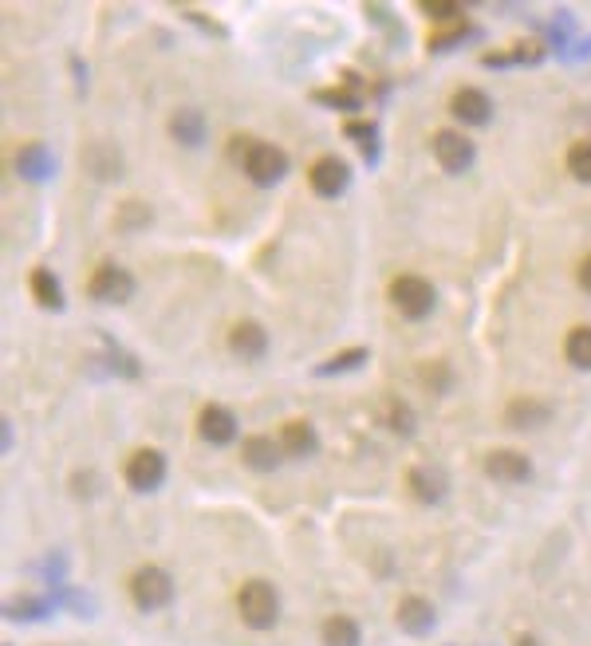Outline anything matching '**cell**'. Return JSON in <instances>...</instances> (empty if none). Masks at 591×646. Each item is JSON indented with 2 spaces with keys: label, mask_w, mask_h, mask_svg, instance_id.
Instances as JSON below:
<instances>
[{
  "label": "cell",
  "mask_w": 591,
  "mask_h": 646,
  "mask_svg": "<svg viewBox=\"0 0 591 646\" xmlns=\"http://www.w3.org/2000/svg\"><path fill=\"white\" fill-rule=\"evenodd\" d=\"M237 611L241 619L253 627V631H268L280 615V599H276V587L264 580H249L237 591Z\"/></svg>",
  "instance_id": "cell-1"
},
{
  "label": "cell",
  "mask_w": 591,
  "mask_h": 646,
  "mask_svg": "<svg viewBox=\"0 0 591 646\" xmlns=\"http://www.w3.org/2000/svg\"><path fill=\"white\" fill-rule=\"evenodd\" d=\"M434 288L422 280V276H414V272H406V276H394L391 284V304L406 316V320H426L430 312H434Z\"/></svg>",
  "instance_id": "cell-2"
},
{
  "label": "cell",
  "mask_w": 591,
  "mask_h": 646,
  "mask_svg": "<svg viewBox=\"0 0 591 646\" xmlns=\"http://www.w3.org/2000/svg\"><path fill=\"white\" fill-rule=\"evenodd\" d=\"M241 166L257 186H276L288 174V154L280 146H272V142H249Z\"/></svg>",
  "instance_id": "cell-3"
},
{
  "label": "cell",
  "mask_w": 591,
  "mask_h": 646,
  "mask_svg": "<svg viewBox=\"0 0 591 646\" xmlns=\"http://www.w3.org/2000/svg\"><path fill=\"white\" fill-rule=\"evenodd\" d=\"M131 599L134 607H142V611H158V607H166L174 599V580L162 568L146 564L131 576Z\"/></svg>",
  "instance_id": "cell-4"
},
{
  "label": "cell",
  "mask_w": 591,
  "mask_h": 646,
  "mask_svg": "<svg viewBox=\"0 0 591 646\" xmlns=\"http://www.w3.org/2000/svg\"><path fill=\"white\" fill-rule=\"evenodd\" d=\"M87 292L99 304H127L134 296V276L127 268H119V264H103V268H95Z\"/></svg>",
  "instance_id": "cell-5"
},
{
  "label": "cell",
  "mask_w": 591,
  "mask_h": 646,
  "mask_svg": "<svg viewBox=\"0 0 591 646\" xmlns=\"http://www.w3.org/2000/svg\"><path fill=\"white\" fill-rule=\"evenodd\" d=\"M162 481H166V457L158 450L142 446L127 457V485L134 493H154Z\"/></svg>",
  "instance_id": "cell-6"
},
{
  "label": "cell",
  "mask_w": 591,
  "mask_h": 646,
  "mask_svg": "<svg viewBox=\"0 0 591 646\" xmlns=\"http://www.w3.org/2000/svg\"><path fill=\"white\" fill-rule=\"evenodd\" d=\"M434 158L446 174H465L473 166V142L458 127H446L434 134Z\"/></svg>",
  "instance_id": "cell-7"
},
{
  "label": "cell",
  "mask_w": 591,
  "mask_h": 646,
  "mask_svg": "<svg viewBox=\"0 0 591 646\" xmlns=\"http://www.w3.org/2000/svg\"><path fill=\"white\" fill-rule=\"evenodd\" d=\"M308 182H312V190L320 197H339L347 190V182H351V166L343 162V158H320V162H312V170H308Z\"/></svg>",
  "instance_id": "cell-8"
},
{
  "label": "cell",
  "mask_w": 591,
  "mask_h": 646,
  "mask_svg": "<svg viewBox=\"0 0 591 646\" xmlns=\"http://www.w3.org/2000/svg\"><path fill=\"white\" fill-rule=\"evenodd\" d=\"M197 434H201L209 446H229V442L237 438V418H233V410L209 402V406L197 414Z\"/></svg>",
  "instance_id": "cell-9"
},
{
  "label": "cell",
  "mask_w": 591,
  "mask_h": 646,
  "mask_svg": "<svg viewBox=\"0 0 591 646\" xmlns=\"http://www.w3.org/2000/svg\"><path fill=\"white\" fill-rule=\"evenodd\" d=\"M450 115L465 123V127H485L489 119H493V103H489V95L485 91H477V87H461L458 95L450 99Z\"/></svg>",
  "instance_id": "cell-10"
},
{
  "label": "cell",
  "mask_w": 591,
  "mask_h": 646,
  "mask_svg": "<svg viewBox=\"0 0 591 646\" xmlns=\"http://www.w3.org/2000/svg\"><path fill=\"white\" fill-rule=\"evenodd\" d=\"M406 485H410V493H414L422 505H438V501L446 497V489H450L442 465H414L410 477H406Z\"/></svg>",
  "instance_id": "cell-11"
},
{
  "label": "cell",
  "mask_w": 591,
  "mask_h": 646,
  "mask_svg": "<svg viewBox=\"0 0 591 646\" xmlns=\"http://www.w3.org/2000/svg\"><path fill=\"white\" fill-rule=\"evenodd\" d=\"M485 473L493 477V481H505V485H521L532 477V461H528L525 453L517 450H493L485 457Z\"/></svg>",
  "instance_id": "cell-12"
},
{
  "label": "cell",
  "mask_w": 591,
  "mask_h": 646,
  "mask_svg": "<svg viewBox=\"0 0 591 646\" xmlns=\"http://www.w3.org/2000/svg\"><path fill=\"white\" fill-rule=\"evenodd\" d=\"M229 351L237 359H245V363H257V359H264V351H268V331H264L261 323L241 320L229 331Z\"/></svg>",
  "instance_id": "cell-13"
},
{
  "label": "cell",
  "mask_w": 591,
  "mask_h": 646,
  "mask_svg": "<svg viewBox=\"0 0 591 646\" xmlns=\"http://www.w3.org/2000/svg\"><path fill=\"white\" fill-rule=\"evenodd\" d=\"M280 457H284V446L272 442L268 434H253V438H245V446H241V461H245L253 473H272V469H280Z\"/></svg>",
  "instance_id": "cell-14"
},
{
  "label": "cell",
  "mask_w": 591,
  "mask_h": 646,
  "mask_svg": "<svg viewBox=\"0 0 591 646\" xmlns=\"http://www.w3.org/2000/svg\"><path fill=\"white\" fill-rule=\"evenodd\" d=\"M12 166H16V174H20L24 182H32V186L48 182V174H52V158H48V146H40V142H28V146H20V150H16V158H12Z\"/></svg>",
  "instance_id": "cell-15"
},
{
  "label": "cell",
  "mask_w": 591,
  "mask_h": 646,
  "mask_svg": "<svg viewBox=\"0 0 591 646\" xmlns=\"http://www.w3.org/2000/svg\"><path fill=\"white\" fill-rule=\"evenodd\" d=\"M398 623H402L406 635H426L434 627V607L426 599H418V595H406L398 603Z\"/></svg>",
  "instance_id": "cell-16"
},
{
  "label": "cell",
  "mask_w": 591,
  "mask_h": 646,
  "mask_svg": "<svg viewBox=\"0 0 591 646\" xmlns=\"http://www.w3.org/2000/svg\"><path fill=\"white\" fill-rule=\"evenodd\" d=\"M280 446H284L288 457H312L316 446H320L316 426H312V422H288V426L280 430Z\"/></svg>",
  "instance_id": "cell-17"
},
{
  "label": "cell",
  "mask_w": 591,
  "mask_h": 646,
  "mask_svg": "<svg viewBox=\"0 0 591 646\" xmlns=\"http://www.w3.org/2000/svg\"><path fill=\"white\" fill-rule=\"evenodd\" d=\"M170 134H174V142L178 146H186V150H197L201 142H205V119L197 115V111H174V119H170Z\"/></svg>",
  "instance_id": "cell-18"
},
{
  "label": "cell",
  "mask_w": 591,
  "mask_h": 646,
  "mask_svg": "<svg viewBox=\"0 0 591 646\" xmlns=\"http://www.w3.org/2000/svg\"><path fill=\"white\" fill-rule=\"evenodd\" d=\"M552 418V410L540 402V398H517L509 410H505V422L509 426H521V430H536Z\"/></svg>",
  "instance_id": "cell-19"
},
{
  "label": "cell",
  "mask_w": 591,
  "mask_h": 646,
  "mask_svg": "<svg viewBox=\"0 0 591 646\" xmlns=\"http://www.w3.org/2000/svg\"><path fill=\"white\" fill-rule=\"evenodd\" d=\"M32 296H36V304L40 308H48V312H64V292H60V280L48 272V268H32Z\"/></svg>",
  "instance_id": "cell-20"
},
{
  "label": "cell",
  "mask_w": 591,
  "mask_h": 646,
  "mask_svg": "<svg viewBox=\"0 0 591 646\" xmlns=\"http://www.w3.org/2000/svg\"><path fill=\"white\" fill-rule=\"evenodd\" d=\"M564 355L572 367L591 371V327H572L568 339H564Z\"/></svg>",
  "instance_id": "cell-21"
},
{
  "label": "cell",
  "mask_w": 591,
  "mask_h": 646,
  "mask_svg": "<svg viewBox=\"0 0 591 646\" xmlns=\"http://www.w3.org/2000/svg\"><path fill=\"white\" fill-rule=\"evenodd\" d=\"M359 623L347 615H331L324 623V646H359Z\"/></svg>",
  "instance_id": "cell-22"
},
{
  "label": "cell",
  "mask_w": 591,
  "mask_h": 646,
  "mask_svg": "<svg viewBox=\"0 0 591 646\" xmlns=\"http://www.w3.org/2000/svg\"><path fill=\"white\" fill-rule=\"evenodd\" d=\"M367 359H371V351H367V347H351V351H339V355L328 359V363H320V367H316V375H347V371H359Z\"/></svg>",
  "instance_id": "cell-23"
},
{
  "label": "cell",
  "mask_w": 591,
  "mask_h": 646,
  "mask_svg": "<svg viewBox=\"0 0 591 646\" xmlns=\"http://www.w3.org/2000/svg\"><path fill=\"white\" fill-rule=\"evenodd\" d=\"M568 170H572V178H580V182L591 186V142H576L568 150Z\"/></svg>",
  "instance_id": "cell-24"
},
{
  "label": "cell",
  "mask_w": 591,
  "mask_h": 646,
  "mask_svg": "<svg viewBox=\"0 0 591 646\" xmlns=\"http://www.w3.org/2000/svg\"><path fill=\"white\" fill-rule=\"evenodd\" d=\"M422 12H426V16H434V20H442V24H450V28H454V24H465V20H461V4L426 0V4H422Z\"/></svg>",
  "instance_id": "cell-25"
},
{
  "label": "cell",
  "mask_w": 591,
  "mask_h": 646,
  "mask_svg": "<svg viewBox=\"0 0 591 646\" xmlns=\"http://www.w3.org/2000/svg\"><path fill=\"white\" fill-rule=\"evenodd\" d=\"M469 36H473V24H454V28L438 32V36L430 40V48H434V52H446V48H454V44H465Z\"/></svg>",
  "instance_id": "cell-26"
},
{
  "label": "cell",
  "mask_w": 591,
  "mask_h": 646,
  "mask_svg": "<svg viewBox=\"0 0 591 646\" xmlns=\"http://www.w3.org/2000/svg\"><path fill=\"white\" fill-rule=\"evenodd\" d=\"M544 60V44L540 40H525L509 52V64H540Z\"/></svg>",
  "instance_id": "cell-27"
},
{
  "label": "cell",
  "mask_w": 591,
  "mask_h": 646,
  "mask_svg": "<svg viewBox=\"0 0 591 646\" xmlns=\"http://www.w3.org/2000/svg\"><path fill=\"white\" fill-rule=\"evenodd\" d=\"M316 103H328V107H343V111H355L359 107V95H347V91H316Z\"/></svg>",
  "instance_id": "cell-28"
},
{
  "label": "cell",
  "mask_w": 591,
  "mask_h": 646,
  "mask_svg": "<svg viewBox=\"0 0 591 646\" xmlns=\"http://www.w3.org/2000/svg\"><path fill=\"white\" fill-rule=\"evenodd\" d=\"M347 134H351L355 142H363V146H367V150L375 154V127H371V123H359V119H351V123H347Z\"/></svg>",
  "instance_id": "cell-29"
},
{
  "label": "cell",
  "mask_w": 591,
  "mask_h": 646,
  "mask_svg": "<svg viewBox=\"0 0 591 646\" xmlns=\"http://www.w3.org/2000/svg\"><path fill=\"white\" fill-rule=\"evenodd\" d=\"M391 426L398 434H410V430H414V418H410V410H406L402 402H394L391 406Z\"/></svg>",
  "instance_id": "cell-30"
},
{
  "label": "cell",
  "mask_w": 591,
  "mask_h": 646,
  "mask_svg": "<svg viewBox=\"0 0 591 646\" xmlns=\"http://www.w3.org/2000/svg\"><path fill=\"white\" fill-rule=\"evenodd\" d=\"M40 611H44L40 603H12L8 607V615H40Z\"/></svg>",
  "instance_id": "cell-31"
},
{
  "label": "cell",
  "mask_w": 591,
  "mask_h": 646,
  "mask_svg": "<svg viewBox=\"0 0 591 646\" xmlns=\"http://www.w3.org/2000/svg\"><path fill=\"white\" fill-rule=\"evenodd\" d=\"M580 288L591 292V257H584V264H580Z\"/></svg>",
  "instance_id": "cell-32"
},
{
  "label": "cell",
  "mask_w": 591,
  "mask_h": 646,
  "mask_svg": "<svg viewBox=\"0 0 591 646\" xmlns=\"http://www.w3.org/2000/svg\"><path fill=\"white\" fill-rule=\"evenodd\" d=\"M517 646H536V643H532V639L525 635V639H517Z\"/></svg>",
  "instance_id": "cell-33"
}]
</instances>
